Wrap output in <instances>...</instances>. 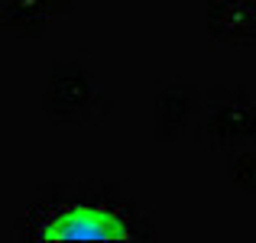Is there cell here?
I'll return each instance as SVG.
<instances>
[{
  "instance_id": "1",
  "label": "cell",
  "mask_w": 256,
  "mask_h": 243,
  "mask_svg": "<svg viewBox=\"0 0 256 243\" xmlns=\"http://www.w3.org/2000/svg\"><path fill=\"white\" fill-rule=\"evenodd\" d=\"M49 240H117L126 237L124 227L104 211H91V208H78L68 211L49 227L46 234Z\"/></svg>"
}]
</instances>
